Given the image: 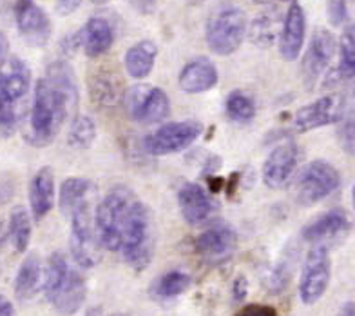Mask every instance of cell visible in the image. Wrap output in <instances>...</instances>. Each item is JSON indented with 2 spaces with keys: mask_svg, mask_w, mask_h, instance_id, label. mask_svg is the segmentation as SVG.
<instances>
[{
  "mask_svg": "<svg viewBox=\"0 0 355 316\" xmlns=\"http://www.w3.org/2000/svg\"><path fill=\"white\" fill-rule=\"evenodd\" d=\"M78 104V85L75 73L66 60H56L47 67L35 85L33 108L29 113L28 140L46 146L56 137L66 118L75 113Z\"/></svg>",
  "mask_w": 355,
  "mask_h": 316,
  "instance_id": "cell-1",
  "label": "cell"
},
{
  "mask_svg": "<svg viewBox=\"0 0 355 316\" xmlns=\"http://www.w3.org/2000/svg\"><path fill=\"white\" fill-rule=\"evenodd\" d=\"M136 200L138 199L131 189L125 185H116L98 203L94 217V229L103 249L120 251L125 220Z\"/></svg>",
  "mask_w": 355,
  "mask_h": 316,
  "instance_id": "cell-2",
  "label": "cell"
},
{
  "mask_svg": "<svg viewBox=\"0 0 355 316\" xmlns=\"http://www.w3.org/2000/svg\"><path fill=\"white\" fill-rule=\"evenodd\" d=\"M153 247H155V236H153L150 213L144 202L136 200L125 220L120 251L127 264L132 265L135 269H144L153 258Z\"/></svg>",
  "mask_w": 355,
  "mask_h": 316,
  "instance_id": "cell-3",
  "label": "cell"
},
{
  "mask_svg": "<svg viewBox=\"0 0 355 316\" xmlns=\"http://www.w3.org/2000/svg\"><path fill=\"white\" fill-rule=\"evenodd\" d=\"M247 35V15L241 8L223 6L207 24L205 38L211 51L220 57H229L239 49Z\"/></svg>",
  "mask_w": 355,
  "mask_h": 316,
  "instance_id": "cell-4",
  "label": "cell"
},
{
  "mask_svg": "<svg viewBox=\"0 0 355 316\" xmlns=\"http://www.w3.org/2000/svg\"><path fill=\"white\" fill-rule=\"evenodd\" d=\"M341 184L339 171L327 160H312L294 180V197L301 206H313L336 191Z\"/></svg>",
  "mask_w": 355,
  "mask_h": 316,
  "instance_id": "cell-5",
  "label": "cell"
},
{
  "mask_svg": "<svg viewBox=\"0 0 355 316\" xmlns=\"http://www.w3.org/2000/svg\"><path fill=\"white\" fill-rule=\"evenodd\" d=\"M203 133V126L196 120H183V122H168L159 126L144 138L145 151L153 156L174 155L185 151Z\"/></svg>",
  "mask_w": 355,
  "mask_h": 316,
  "instance_id": "cell-6",
  "label": "cell"
},
{
  "mask_svg": "<svg viewBox=\"0 0 355 316\" xmlns=\"http://www.w3.org/2000/svg\"><path fill=\"white\" fill-rule=\"evenodd\" d=\"M71 255L80 267H94L102 256V244L98 240L96 229L93 226V217L89 211L87 202L82 203L71 215V236H69Z\"/></svg>",
  "mask_w": 355,
  "mask_h": 316,
  "instance_id": "cell-7",
  "label": "cell"
},
{
  "mask_svg": "<svg viewBox=\"0 0 355 316\" xmlns=\"http://www.w3.org/2000/svg\"><path fill=\"white\" fill-rule=\"evenodd\" d=\"M332 278V262L327 246H313L304 258L300 278V297L304 306L318 303Z\"/></svg>",
  "mask_w": 355,
  "mask_h": 316,
  "instance_id": "cell-8",
  "label": "cell"
},
{
  "mask_svg": "<svg viewBox=\"0 0 355 316\" xmlns=\"http://www.w3.org/2000/svg\"><path fill=\"white\" fill-rule=\"evenodd\" d=\"M127 113L132 120L145 124L162 122L171 115V100L168 94L159 88L150 85H135L123 97Z\"/></svg>",
  "mask_w": 355,
  "mask_h": 316,
  "instance_id": "cell-9",
  "label": "cell"
},
{
  "mask_svg": "<svg viewBox=\"0 0 355 316\" xmlns=\"http://www.w3.org/2000/svg\"><path fill=\"white\" fill-rule=\"evenodd\" d=\"M345 113V94L330 93L297 109L294 115L292 126H294V129L297 133H309L313 131V129L330 126V124H337Z\"/></svg>",
  "mask_w": 355,
  "mask_h": 316,
  "instance_id": "cell-10",
  "label": "cell"
},
{
  "mask_svg": "<svg viewBox=\"0 0 355 316\" xmlns=\"http://www.w3.org/2000/svg\"><path fill=\"white\" fill-rule=\"evenodd\" d=\"M337 51V40L332 31L327 28H318L310 38L309 49L304 51L301 62V75L306 90H313L324 73H327L330 62Z\"/></svg>",
  "mask_w": 355,
  "mask_h": 316,
  "instance_id": "cell-11",
  "label": "cell"
},
{
  "mask_svg": "<svg viewBox=\"0 0 355 316\" xmlns=\"http://www.w3.org/2000/svg\"><path fill=\"white\" fill-rule=\"evenodd\" d=\"M15 22L20 37L33 47L47 46L53 33L51 19L35 0H17L15 2Z\"/></svg>",
  "mask_w": 355,
  "mask_h": 316,
  "instance_id": "cell-12",
  "label": "cell"
},
{
  "mask_svg": "<svg viewBox=\"0 0 355 316\" xmlns=\"http://www.w3.org/2000/svg\"><path fill=\"white\" fill-rule=\"evenodd\" d=\"M300 162V147L292 138L279 142L263 164V182L266 188L279 189L292 178Z\"/></svg>",
  "mask_w": 355,
  "mask_h": 316,
  "instance_id": "cell-13",
  "label": "cell"
},
{
  "mask_svg": "<svg viewBox=\"0 0 355 316\" xmlns=\"http://www.w3.org/2000/svg\"><path fill=\"white\" fill-rule=\"evenodd\" d=\"M352 229V217L345 209H330L313 218L303 227V238L313 246H327V242L339 240Z\"/></svg>",
  "mask_w": 355,
  "mask_h": 316,
  "instance_id": "cell-14",
  "label": "cell"
},
{
  "mask_svg": "<svg viewBox=\"0 0 355 316\" xmlns=\"http://www.w3.org/2000/svg\"><path fill=\"white\" fill-rule=\"evenodd\" d=\"M178 203L189 226H203L218 211V203L212 199L211 193L194 182H187L180 188Z\"/></svg>",
  "mask_w": 355,
  "mask_h": 316,
  "instance_id": "cell-15",
  "label": "cell"
},
{
  "mask_svg": "<svg viewBox=\"0 0 355 316\" xmlns=\"http://www.w3.org/2000/svg\"><path fill=\"white\" fill-rule=\"evenodd\" d=\"M304 37H306V17H304L303 6L294 0L288 6L283 26H281L279 53L286 62L297 60L303 51Z\"/></svg>",
  "mask_w": 355,
  "mask_h": 316,
  "instance_id": "cell-16",
  "label": "cell"
},
{
  "mask_svg": "<svg viewBox=\"0 0 355 316\" xmlns=\"http://www.w3.org/2000/svg\"><path fill=\"white\" fill-rule=\"evenodd\" d=\"M31 88V69L22 58L8 57L0 64V99L19 106Z\"/></svg>",
  "mask_w": 355,
  "mask_h": 316,
  "instance_id": "cell-17",
  "label": "cell"
},
{
  "mask_svg": "<svg viewBox=\"0 0 355 316\" xmlns=\"http://www.w3.org/2000/svg\"><path fill=\"white\" fill-rule=\"evenodd\" d=\"M220 81L218 69L209 58H194L183 66L178 76V85L183 93L200 94L214 90Z\"/></svg>",
  "mask_w": 355,
  "mask_h": 316,
  "instance_id": "cell-18",
  "label": "cell"
},
{
  "mask_svg": "<svg viewBox=\"0 0 355 316\" xmlns=\"http://www.w3.org/2000/svg\"><path fill=\"white\" fill-rule=\"evenodd\" d=\"M238 236L227 226H214L196 238V251L205 260L220 262L229 258L236 249Z\"/></svg>",
  "mask_w": 355,
  "mask_h": 316,
  "instance_id": "cell-19",
  "label": "cell"
},
{
  "mask_svg": "<svg viewBox=\"0 0 355 316\" xmlns=\"http://www.w3.org/2000/svg\"><path fill=\"white\" fill-rule=\"evenodd\" d=\"M55 206V175L51 167H42L29 182V208L35 220H42Z\"/></svg>",
  "mask_w": 355,
  "mask_h": 316,
  "instance_id": "cell-20",
  "label": "cell"
},
{
  "mask_svg": "<svg viewBox=\"0 0 355 316\" xmlns=\"http://www.w3.org/2000/svg\"><path fill=\"white\" fill-rule=\"evenodd\" d=\"M82 35V47L89 58H98L111 49L114 44V29L111 22L103 17H91L85 22L84 29H80Z\"/></svg>",
  "mask_w": 355,
  "mask_h": 316,
  "instance_id": "cell-21",
  "label": "cell"
},
{
  "mask_svg": "<svg viewBox=\"0 0 355 316\" xmlns=\"http://www.w3.org/2000/svg\"><path fill=\"white\" fill-rule=\"evenodd\" d=\"M85 297H87V285H85L84 276L71 269L66 282L62 283V288L56 291L49 302L62 316H73L84 306Z\"/></svg>",
  "mask_w": 355,
  "mask_h": 316,
  "instance_id": "cell-22",
  "label": "cell"
},
{
  "mask_svg": "<svg viewBox=\"0 0 355 316\" xmlns=\"http://www.w3.org/2000/svg\"><path fill=\"white\" fill-rule=\"evenodd\" d=\"M158 57V46L153 40H140L127 49L123 66L135 81H144L153 73Z\"/></svg>",
  "mask_w": 355,
  "mask_h": 316,
  "instance_id": "cell-23",
  "label": "cell"
},
{
  "mask_svg": "<svg viewBox=\"0 0 355 316\" xmlns=\"http://www.w3.org/2000/svg\"><path fill=\"white\" fill-rule=\"evenodd\" d=\"M44 283L42 264L38 255H29L20 265L17 278H15V297L20 302H28L31 298L37 297Z\"/></svg>",
  "mask_w": 355,
  "mask_h": 316,
  "instance_id": "cell-24",
  "label": "cell"
},
{
  "mask_svg": "<svg viewBox=\"0 0 355 316\" xmlns=\"http://www.w3.org/2000/svg\"><path fill=\"white\" fill-rule=\"evenodd\" d=\"M89 94L98 106H114L122 99V82L109 69H100L89 81Z\"/></svg>",
  "mask_w": 355,
  "mask_h": 316,
  "instance_id": "cell-25",
  "label": "cell"
},
{
  "mask_svg": "<svg viewBox=\"0 0 355 316\" xmlns=\"http://www.w3.org/2000/svg\"><path fill=\"white\" fill-rule=\"evenodd\" d=\"M91 189H93V182L84 178V176H69V178L64 180L60 185V197H58L62 215L71 218V215L82 203H85V197Z\"/></svg>",
  "mask_w": 355,
  "mask_h": 316,
  "instance_id": "cell-26",
  "label": "cell"
},
{
  "mask_svg": "<svg viewBox=\"0 0 355 316\" xmlns=\"http://www.w3.org/2000/svg\"><path fill=\"white\" fill-rule=\"evenodd\" d=\"M339 49V64L334 71L337 81H350L355 76V24L346 26L337 42Z\"/></svg>",
  "mask_w": 355,
  "mask_h": 316,
  "instance_id": "cell-27",
  "label": "cell"
},
{
  "mask_svg": "<svg viewBox=\"0 0 355 316\" xmlns=\"http://www.w3.org/2000/svg\"><path fill=\"white\" fill-rule=\"evenodd\" d=\"M250 42L257 47H270L276 42L277 33H279V17L276 11L261 13L252 20L250 28H247Z\"/></svg>",
  "mask_w": 355,
  "mask_h": 316,
  "instance_id": "cell-28",
  "label": "cell"
},
{
  "mask_svg": "<svg viewBox=\"0 0 355 316\" xmlns=\"http://www.w3.org/2000/svg\"><path fill=\"white\" fill-rule=\"evenodd\" d=\"M71 267L67 264L66 256L62 253H53L47 260L46 271H44V293H46L47 300H51L55 297V293L62 288V283L66 282V278L69 276Z\"/></svg>",
  "mask_w": 355,
  "mask_h": 316,
  "instance_id": "cell-29",
  "label": "cell"
},
{
  "mask_svg": "<svg viewBox=\"0 0 355 316\" xmlns=\"http://www.w3.org/2000/svg\"><path fill=\"white\" fill-rule=\"evenodd\" d=\"M225 113L232 122H252L254 117H256V102L245 91H232L225 100Z\"/></svg>",
  "mask_w": 355,
  "mask_h": 316,
  "instance_id": "cell-30",
  "label": "cell"
},
{
  "mask_svg": "<svg viewBox=\"0 0 355 316\" xmlns=\"http://www.w3.org/2000/svg\"><path fill=\"white\" fill-rule=\"evenodd\" d=\"M8 235L13 242V247L19 253H24L29 247V242H31V217L24 208H17L11 213Z\"/></svg>",
  "mask_w": 355,
  "mask_h": 316,
  "instance_id": "cell-31",
  "label": "cell"
},
{
  "mask_svg": "<svg viewBox=\"0 0 355 316\" xmlns=\"http://www.w3.org/2000/svg\"><path fill=\"white\" fill-rule=\"evenodd\" d=\"M96 138V124L87 115H75L71 122L69 133H67V142L75 149H87L93 146Z\"/></svg>",
  "mask_w": 355,
  "mask_h": 316,
  "instance_id": "cell-32",
  "label": "cell"
},
{
  "mask_svg": "<svg viewBox=\"0 0 355 316\" xmlns=\"http://www.w3.org/2000/svg\"><path fill=\"white\" fill-rule=\"evenodd\" d=\"M191 285V274L183 273V271H171V273L164 274L158 280V283H156V293L162 298H174L185 293Z\"/></svg>",
  "mask_w": 355,
  "mask_h": 316,
  "instance_id": "cell-33",
  "label": "cell"
},
{
  "mask_svg": "<svg viewBox=\"0 0 355 316\" xmlns=\"http://www.w3.org/2000/svg\"><path fill=\"white\" fill-rule=\"evenodd\" d=\"M336 137L343 151L348 156H355V109L346 111L337 122Z\"/></svg>",
  "mask_w": 355,
  "mask_h": 316,
  "instance_id": "cell-34",
  "label": "cell"
},
{
  "mask_svg": "<svg viewBox=\"0 0 355 316\" xmlns=\"http://www.w3.org/2000/svg\"><path fill=\"white\" fill-rule=\"evenodd\" d=\"M19 120L17 104L0 99V137H11L17 131Z\"/></svg>",
  "mask_w": 355,
  "mask_h": 316,
  "instance_id": "cell-35",
  "label": "cell"
},
{
  "mask_svg": "<svg viewBox=\"0 0 355 316\" xmlns=\"http://www.w3.org/2000/svg\"><path fill=\"white\" fill-rule=\"evenodd\" d=\"M327 15L330 24L339 28L348 20V2L346 0H327Z\"/></svg>",
  "mask_w": 355,
  "mask_h": 316,
  "instance_id": "cell-36",
  "label": "cell"
},
{
  "mask_svg": "<svg viewBox=\"0 0 355 316\" xmlns=\"http://www.w3.org/2000/svg\"><path fill=\"white\" fill-rule=\"evenodd\" d=\"M236 316H279V313H277L272 306L250 303V306H245Z\"/></svg>",
  "mask_w": 355,
  "mask_h": 316,
  "instance_id": "cell-37",
  "label": "cell"
},
{
  "mask_svg": "<svg viewBox=\"0 0 355 316\" xmlns=\"http://www.w3.org/2000/svg\"><path fill=\"white\" fill-rule=\"evenodd\" d=\"M247 293H248V282L245 276H238V278L234 280L232 283V297L236 302H241V300H245L247 298Z\"/></svg>",
  "mask_w": 355,
  "mask_h": 316,
  "instance_id": "cell-38",
  "label": "cell"
},
{
  "mask_svg": "<svg viewBox=\"0 0 355 316\" xmlns=\"http://www.w3.org/2000/svg\"><path fill=\"white\" fill-rule=\"evenodd\" d=\"M82 4V0H58L56 2V13L62 17H69L71 13H75Z\"/></svg>",
  "mask_w": 355,
  "mask_h": 316,
  "instance_id": "cell-39",
  "label": "cell"
},
{
  "mask_svg": "<svg viewBox=\"0 0 355 316\" xmlns=\"http://www.w3.org/2000/svg\"><path fill=\"white\" fill-rule=\"evenodd\" d=\"M131 2L135 8H138V10L141 11V13H150L156 6V0H131Z\"/></svg>",
  "mask_w": 355,
  "mask_h": 316,
  "instance_id": "cell-40",
  "label": "cell"
},
{
  "mask_svg": "<svg viewBox=\"0 0 355 316\" xmlns=\"http://www.w3.org/2000/svg\"><path fill=\"white\" fill-rule=\"evenodd\" d=\"M0 316H15L13 303L4 294H0Z\"/></svg>",
  "mask_w": 355,
  "mask_h": 316,
  "instance_id": "cell-41",
  "label": "cell"
},
{
  "mask_svg": "<svg viewBox=\"0 0 355 316\" xmlns=\"http://www.w3.org/2000/svg\"><path fill=\"white\" fill-rule=\"evenodd\" d=\"M8 51H10V42H8V37H6L4 33H0V64H2L6 58L10 57V55H8Z\"/></svg>",
  "mask_w": 355,
  "mask_h": 316,
  "instance_id": "cell-42",
  "label": "cell"
},
{
  "mask_svg": "<svg viewBox=\"0 0 355 316\" xmlns=\"http://www.w3.org/2000/svg\"><path fill=\"white\" fill-rule=\"evenodd\" d=\"M339 316H355V306L354 303H345L339 313Z\"/></svg>",
  "mask_w": 355,
  "mask_h": 316,
  "instance_id": "cell-43",
  "label": "cell"
},
{
  "mask_svg": "<svg viewBox=\"0 0 355 316\" xmlns=\"http://www.w3.org/2000/svg\"><path fill=\"white\" fill-rule=\"evenodd\" d=\"M259 4H270V2H285V0H256Z\"/></svg>",
  "mask_w": 355,
  "mask_h": 316,
  "instance_id": "cell-44",
  "label": "cell"
},
{
  "mask_svg": "<svg viewBox=\"0 0 355 316\" xmlns=\"http://www.w3.org/2000/svg\"><path fill=\"white\" fill-rule=\"evenodd\" d=\"M91 2H93V4H96V6H102V4H107L109 0H91Z\"/></svg>",
  "mask_w": 355,
  "mask_h": 316,
  "instance_id": "cell-45",
  "label": "cell"
},
{
  "mask_svg": "<svg viewBox=\"0 0 355 316\" xmlns=\"http://www.w3.org/2000/svg\"><path fill=\"white\" fill-rule=\"evenodd\" d=\"M109 316H129V315H127V313H112V315Z\"/></svg>",
  "mask_w": 355,
  "mask_h": 316,
  "instance_id": "cell-46",
  "label": "cell"
},
{
  "mask_svg": "<svg viewBox=\"0 0 355 316\" xmlns=\"http://www.w3.org/2000/svg\"><path fill=\"white\" fill-rule=\"evenodd\" d=\"M352 200H354V208H355V185H354V191H352Z\"/></svg>",
  "mask_w": 355,
  "mask_h": 316,
  "instance_id": "cell-47",
  "label": "cell"
}]
</instances>
